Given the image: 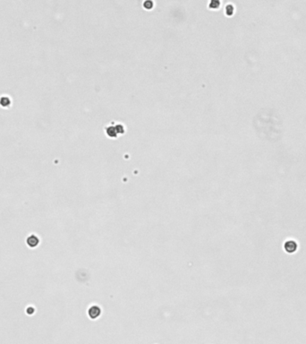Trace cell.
<instances>
[{
  "mask_svg": "<svg viewBox=\"0 0 306 344\" xmlns=\"http://www.w3.org/2000/svg\"><path fill=\"white\" fill-rule=\"evenodd\" d=\"M88 314H89V316H90L91 318L96 319V318H98V317H99V316L100 315V314H101V309H100V308H99L98 306H91L90 309L88 310Z\"/></svg>",
  "mask_w": 306,
  "mask_h": 344,
  "instance_id": "1",
  "label": "cell"
},
{
  "mask_svg": "<svg viewBox=\"0 0 306 344\" xmlns=\"http://www.w3.org/2000/svg\"><path fill=\"white\" fill-rule=\"evenodd\" d=\"M31 238L32 239V241H31V240H27V242H28V244H29L30 245H31V247H34V245H38V243H39V239L37 238L36 237L32 236V237H31Z\"/></svg>",
  "mask_w": 306,
  "mask_h": 344,
  "instance_id": "3",
  "label": "cell"
},
{
  "mask_svg": "<svg viewBox=\"0 0 306 344\" xmlns=\"http://www.w3.org/2000/svg\"><path fill=\"white\" fill-rule=\"evenodd\" d=\"M284 248H285V249H286V251L287 253H293V252H296V249H297V244L295 241L289 240V241H286L285 243Z\"/></svg>",
  "mask_w": 306,
  "mask_h": 344,
  "instance_id": "2",
  "label": "cell"
}]
</instances>
